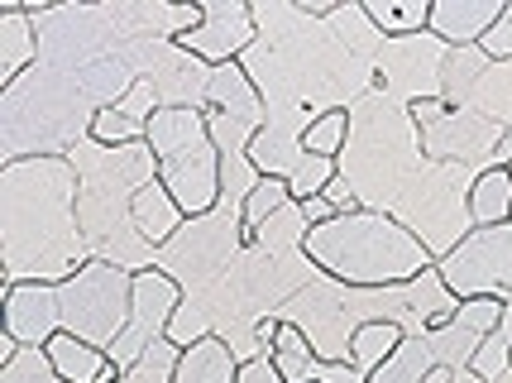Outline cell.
Returning <instances> with one entry per match:
<instances>
[{"instance_id": "6da1fadb", "label": "cell", "mask_w": 512, "mask_h": 383, "mask_svg": "<svg viewBox=\"0 0 512 383\" xmlns=\"http://www.w3.org/2000/svg\"><path fill=\"white\" fill-rule=\"evenodd\" d=\"M254 29L259 39L240 58L245 77L259 87L273 135L302 139L312 120L331 111H350L359 96L379 87L374 63L355 58L335 39L326 15H312L292 0H254Z\"/></svg>"}, {"instance_id": "5b68a950", "label": "cell", "mask_w": 512, "mask_h": 383, "mask_svg": "<svg viewBox=\"0 0 512 383\" xmlns=\"http://www.w3.org/2000/svg\"><path fill=\"white\" fill-rule=\"evenodd\" d=\"M431 158L422 149V130L412 106L393 101L383 87L350 106V139L340 154V178L355 187L359 211L398 216L407 197L422 187Z\"/></svg>"}, {"instance_id": "9a60e30c", "label": "cell", "mask_w": 512, "mask_h": 383, "mask_svg": "<svg viewBox=\"0 0 512 383\" xmlns=\"http://www.w3.org/2000/svg\"><path fill=\"white\" fill-rule=\"evenodd\" d=\"M34 63H39V34H34V20H29V5L5 0L0 5V87L20 82Z\"/></svg>"}, {"instance_id": "836d02e7", "label": "cell", "mask_w": 512, "mask_h": 383, "mask_svg": "<svg viewBox=\"0 0 512 383\" xmlns=\"http://www.w3.org/2000/svg\"><path fill=\"white\" fill-rule=\"evenodd\" d=\"M321 197H326V202L335 206V216H350V211H359V197H355V187H350V182H345V178H335L331 187L321 192Z\"/></svg>"}, {"instance_id": "d4e9b609", "label": "cell", "mask_w": 512, "mask_h": 383, "mask_svg": "<svg viewBox=\"0 0 512 383\" xmlns=\"http://www.w3.org/2000/svg\"><path fill=\"white\" fill-rule=\"evenodd\" d=\"M402 345V331L398 326H388V321H369V326H359V336L350 340V364H355L359 374L369 379L374 369H379L393 350Z\"/></svg>"}, {"instance_id": "277c9868", "label": "cell", "mask_w": 512, "mask_h": 383, "mask_svg": "<svg viewBox=\"0 0 512 383\" xmlns=\"http://www.w3.org/2000/svg\"><path fill=\"white\" fill-rule=\"evenodd\" d=\"M134 312V273L91 259L67 283H20L5 288V336L20 345H48L53 336H77L111 350Z\"/></svg>"}, {"instance_id": "7a4b0ae2", "label": "cell", "mask_w": 512, "mask_h": 383, "mask_svg": "<svg viewBox=\"0 0 512 383\" xmlns=\"http://www.w3.org/2000/svg\"><path fill=\"white\" fill-rule=\"evenodd\" d=\"M82 178L72 158L0 163V269L5 288L67 283L91 264L77 221Z\"/></svg>"}, {"instance_id": "8992f818", "label": "cell", "mask_w": 512, "mask_h": 383, "mask_svg": "<svg viewBox=\"0 0 512 383\" xmlns=\"http://www.w3.org/2000/svg\"><path fill=\"white\" fill-rule=\"evenodd\" d=\"M307 259L326 278L350 288H398L436 269L422 240L379 211H350L307 230Z\"/></svg>"}, {"instance_id": "cb8c5ba5", "label": "cell", "mask_w": 512, "mask_h": 383, "mask_svg": "<svg viewBox=\"0 0 512 383\" xmlns=\"http://www.w3.org/2000/svg\"><path fill=\"white\" fill-rule=\"evenodd\" d=\"M364 15L379 24L388 39H407V34H426L431 0H364Z\"/></svg>"}, {"instance_id": "ffe728a7", "label": "cell", "mask_w": 512, "mask_h": 383, "mask_svg": "<svg viewBox=\"0 0 512 383\" xmlns=\"http://www.w3.org/2000/svg\"><path fill=\"white\" fill-rule=\"evenodd\" d=\"M489 63H493V58L479 44L450 48V53H446V72H441V101H446L450 111L469 106V96H474V87H479V77L489 72Z\"/></svg>"}, {"instance_id": "e575fe53", "label": "cell", "mask_w": 512, "mask_h": 383, "mask_svg": "<svg viewBox=\"0 0 512 383\" xmlns=\"http://www.w3.org/2000/svg\"><path fill=\"white\" fill-rule=\"evenodd\" d=\"M302 206V216H307V226H326V221H335V206L326 202V197H312V202H297Z\"/></svg>"}, {"instance_id": "83f0119b", "label": "cell", "mask_w": 512, "mask_h": 383, "mask_svg": "<svg viewBox=\"0 0 512 383\" xmlns=\"http://www.w3.org/2000/svg\"><path fill=\"white\" fill-rule=\"evenodd\" d=\"M345 139H350V111H331L312 120V130L302 135V149L316 158H340L345 154Z\"/></svg>"}, {"instance_id": "4dcf8cb0", "label": "cell", "mask_w": 512, "mask_h": 383, "mask_svg": "<svg viewBox=\"0 0 512 383\" xmlns=\"http://www.w3.org/2000/svg\"><path fill=\"white\" fill-rule=\"evenodd\" d=\"M0 383H63L44 345H20V355L0 364Z\"/></svg>"}, {"instance_id": "2e32d148", "label": "cell", "mask_w": 512, "mask_h": 383, "mask_svg": "<svg viewBox=\"0 0 512 383\" xmlns=\"http://www.w3.org/2000/svg\"><path fill=\"white\" fill-rule=\"evenodd\" d=\"M53 369H58V379L63 383H120V369L111 364L106 350H96L87 340L77 336H53L44 345Z\"/></svg>"}, {"instance_id": "d590c367", "label": "cell", "mask_w": 512, "mask_h": 383, "mask_svg": "<svg viewBox=\"0 0 512 383\" xmlns=\"http://www.w3.org/2000/svg\"><path fill=\"white\" fill-rule=\"evenodd\" d=\"M493 163H498V168H512V130H503V139H498V154H493Z\"/></svg>"}, {"instance_id": "7c38bea8", "label": "cell", "mask_w": 512, "mask_h": 383, "mask_svg": "<svg viewBox=\"0 0 512 383\" xmlns=\"http://www.w3.org/2000/svg\"><path fill=\"white\" fill-rule=\"evenodd\" d=\"M498 139H503V125H493L484 120L479 111H446L441 120H431L422 130V149L426 158H436V163H465V168H479V173H489L498 168L493 154H498Z\"/></svg>"}, {"instance_id": "d6986e66", "label": "cell", "mask_w": 512, "mask_h": 383, "mask_svg": "<svg viewBox=\"0 0 512 383\" xmlns=\"http://www.w3.org/2000/svg\"><path fill=\"white\" fill-rule=\"evenodd\" d=\"M178 383H240V360L225 340H197L187 355H182Z\"/></svg>"}, {"instance_id": "4316f807", "label": "cell", "mask_w": 512, "mask_h": 383, "mask_svg": "<svg viewBox=\"0 0 512 383\" xmlns=\"http://www.w3.org/2000/svg\"><path fill=\"white\" fill-rule=\"evenodd\" d=\"M283 206H292L288 178H259V187L249 192V202H245V230L254 235V230L264 226V221H273Z\"/></svg>"}, {"instance_id": "1f68e13d", "label": "cell", "mask_w": 512, "mask_h": 383, "mask_svg": "<svg viewBox=\"0 0 512 383\" xmlns=\"http://www.w3.org/2000/svg\"><path fill=\"white\" fill-rule=\"evenodd\" d=\"M469 369H474L484 383H498L512 369V340L503 336V331H493V336L479 345V355H474V364H469Z\"/></svg>"}, {"instance_id": "603a6c76", "label": "cell", "mask_w": 512, "mask_h": 383, "mask_svg": "<svg viewBox=\"0 0 512 383\" xmlns=\"http://www.w3.org/2000/svg\"><path fill=\"white\" fill-rule=\"evenodd\" d=\"M469 111H479L484 120L512 130V58L489 63V72L479 77V87H474V96H469Z\"/></svg>"}, {"instance_id": "8fae6325", "label": "cell", "mask_w": 512, "mask_h": 383, "mask_svg": "<svg viewBox=\"0 0 512 383\" xmlns=\"http://www.w3.org/2000/svg\"><path fill=\"white\" fill-rule=\"evenodd\" d=\"M182 307V288L168 278L163 269H144L134 273V312H130V326L120 331V340H115L111 350V364L125 374L149 345H158V340H168V326H173V316H178Z\"/></svg>"}, {"instance_id": "f1b7e54d", "label": "cell", "mask_w": 512, "mask_h": 383, "mask_svg": "<svg viewBox=\"0 0 512 383\" xmlns=\"http://www.w3.org/2000/svg\"><path fill=\"white\" fill-rule=\"evenodd\" d=\"M335 178H340V158H316V154H307L302 163H297V173L288 178L292 202H312V197H321V192H326Z\"/></svg>"}, {"instance_id": "ac0fdd59", "label": "cell", "mask_w": 512, "mask_h": 383, "mask_svg": "<svg viewBox=\"0 0 512 383\" xmlns=\"http://www.w3.org/2000/svg\"><path fill=\"white\" fill-rule=\"evenodd\" d=\"M326 24H331L335 39L350 48L355 58H364V63H379V53H383V44H388V34H383L379 24L364 15V5H359V0L331 5V10H326Z\"/></svg>"}, {"instance_id": "30bf717a", "label": "cell", "mask_w": 512, "mask_h": 383, "mask_svg": "<svg viewBox=\"0 0 512 383\" xmlns=\"http://www.w3.org/2000/svg\"><path fill=\"white\" fill-rule=\"evenodd\" d=\"M450 44H441L431 29L426 34H407V39H388L379 53V87L402 101V106H422V101H441V72H446Z\"/></svg>"}, {"instance_id": "9c48e42d", "label": "cell", "mask_w": 512, "mask_h": 383, "mask_svg": "<svg viewBox=\"0 0 512 383\" xmlns=\"http://www.w3.org/2000/svg\"><path fill=\"white\" fill-rule=\"evenodd\" d=\"M436 269H441V283L460 302H474V297L512 302V221L469 230L460 249H450Z\"/></svg>"}, {"instance_id": "4fadbf2b", "label": "cell", "mask_w": 512, "mask_h": 383, "mask_svg": "<svg viewBox=\"0 0 512 383\" xmlns=\"http://www.w3.org/2000/svg\"><path fill=\"white\" fill-rule=\"evenodd\" d=\"M254 39L259 29H254V10L245 0H201V24L182 39V48L211 68H225V63H240L254 48Z\"/></svg>"}, {"instance_id": "f35d334b", "label": "cell", "mask_w": 512, "mask_h": 383, "mask_svg": "<svg viewBox=\"0 0 512 383\" xmlns=\"http://www.w3.org/2000/svg\"><path fill=\"white\" fill-rule=\"evenodd\" d=\"M508 173H512V168H508Z\"/></svg>"}, {"instance_id": "74e56055", "label": "cell", "mask_w": 512, "mask_h": 383, "mask_svg": "<svg viewBox=\"0 0 512 383\" xmlns=\"http://www.w3.org/2000/svg\"><path fill=\"white\" fill-rule=\"evenodd\" d=\"M498 383H512V369H508V374H503V379H498Z\"/></svg>"}, {"instance_id": "3957f363", "label": "cell", "mask_w": 512, "mask_h": 383, "mask_svg": "<svg viewBox=\"0 0 512 383\" xmlns=\"http://www.w3.org/2000/svg\"><path fill=\"white\" fill-rule=\"evenodd\" d=\"M72 168L82 178L77 192V221H82V240L96 264H115L125 273L158 269V249L139 235L134 226V197L158 182V158L144 144H125V149H106L96 139H82L72 149Z\"/></svg>"}, {"instance_id": "52a82bcc", "label": "cell", "mask_w": 512, "mask_h": 383, "mask_svg": "<svg viewBox=\"0 0 512 383\" xmlns=\"http://www.w3.org/2000/svg\"><path fill=\"white\" fill-rule=\"evenodd\" d=\"M149 149L158 158V182L173 192L182 216L221 206V149L206 130V111H158L149 120Z\"/></svg>"}, {"instance_id": "ba28073f", "label": "cell", "mask_w": 512, "mask_h": 383, "mask_svg": "<svg viewBox=\"0 0 512 383\" xmlns=\"http://www.w3.org/2000/svg\"><path fill=\"white\" fill-rule=\"evenodd\" d=\"M249 245V230H245V202H225L206 216H187L182 230L158 249V269L168 273L173 283L182 288V297H197L206 293L216 278H221L240 249Z\"/></svg>"}, {"instance_id": "d6a6232c", "label": "cell", "mask_w": 512, "mask_h": 383, "mask_svg": "<svg viewBox=\"0 0 512 383\" xmlns=\"http://www.w3.org/2000/svg\"><path fill=\"white\" fill-rule=\"evenodd\" d=\"M479 48L489 53L493 63H498V58H512V0L503 5V15H498V24L489 29V39H484Z\"/></svg>"}, {"instance_id": "8d00e7d4", "label": "cell", "mask_w": 512, "mask_h": 383, "mask_svg": "<svg viewBox=\"0 0 512 383\" xmlns=\"http://www.w3.org/2000/svg\"><path fill=\"white\" fill-rule=\"evenodd\" d=\"M426 383H450V374H446V369H436V374H431Z\"/></svg>"}, {"instance_id": "e0dca14e", "label": "cell", "mask_w": 512, "mask_h": 383, "mask_svg": "<svg viewBox=\"0 0 512 383\" xmlns=\"http://www.w3.org/2000/svg\"><path fill=\"white\" fill-rule=\"evenodd\" d=\"M182 206L173 202V192L163 187V182H149L139 197H134V226H139V235L149 240L154 249H163L173 235L182 230Z\"/></svg>"}, {"instance_id": "484cf974", "label": "cell", "mask_w": 512, "mask_h": 383, "mask_svg": "<svg viewBox=\"0 0 512 383\" xmlns=\"http://www.w3.org/2000/svg\"><path fill=\"white\" fill-rule=\"evenodd\" d=\"M182 345H173V340H158V345H149L139 360L120 374V383H178V369H182Z\"/></svg>"}, {"instance_id": "5bb4252c", "label": "cell", "mask_w": 512, "mask_h": 383, "mask_svg": "<svg viewBox=\"0 0 512 383\" xmlns=\"http://www.w3.org/2000/svg\"><path fill=\"white\" fill-rule=\"evenodd\" d=\"M508 0H431V34L450 48L484 44Z\"/></svg>"}, {"instance_id": "44dd1931", "label": "cell", "mask_w": 512, "mask_h": 383, "mask_svg": "<svg viewBox=\"0 0 512 383\" xmlns=\"http://www.w3.org/2000/svg\"><path fill=\"white\" fill-rule=\"evenodd\" d=\"M469 216L479 226H508L512 221V173L508 168H489L479 173L474 192H469Z\"/></svg>"}, {"instance_id": "f546056e", "label": "cell", "mask_w": 512, "mask_h": 383, "mask_svg": "<svg viewBox=\"0 0 512 383\" xmlns=\"http://www.w3.org/2000/svg\"><path fill=\"white\" fill-rule=\"evenodd\" d=\"M91 139L96 144H106V149H125V144H144L149 139V125L144 120H130L125 111H101L91 120Z\"/></svg>"}, {"instance_id": "7402d4cb", "label": "cell", "mask_w": 512, "mask_h": 383, "mask_svg": "<svg viewBox=\"0 0 512 383\" xmlns=\"http://www.w3.org/2000/svg\"><path fill=\"white\" fill-rule=\"evenodd\" d=\"M436 369H441V364L431 355L426 336H402V345L369 374V383H426Z\"/></svg>"}]
</instances>
